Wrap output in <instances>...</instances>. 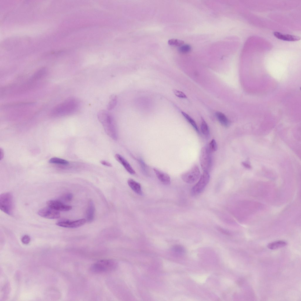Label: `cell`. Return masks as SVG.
<instances>
[{
    "mask_svg": "<svg viewBox=\"0 0 301 301\" xmlns=\"http://www.w3.org/2000/svg\"><path fill=\"white\" fill-rule=\"evenodd\" d=\"M46 204L49 207L58 211H68L72 208L71 206L64 204L58 200H49L47 202Z\"/></svg>",
    "mask_w": 301,
    "mask_h": 301,
    "instance_id": "cell-10",
    "label": "cell"
},
{
    "mask_svg": "<svg viewBox=\"0 0 301 301\" xmlns=\"http://www.w3.org/2000/svg\"><path fill=\"white\" fill-rule=\"evenodd\" d=\"M127 182L129 186L134 192L138 194H142L141 185L139 183L131 178L129 179Z\"/></svg>",
    "mask_w": 301,
    "mask_h": 301,
    "instance_id": "cell-15",
    "label": "cell"
},
{
    "mask_svg": "<svg viewBox=\"0 0 301 301\" xmlns=\"http://www.w3.org/2000/svg\"><path fill=\"white\" fill-rule=\"evenodd\" d=\"M211 153L208 145L204 146L201 148L200 161L203 172L209 173L211 169L212 164Z\"/></svg>",
    "mask_w": 301,
    "mask_h": 301,
    "instance_id": "cell-4",
    "label": "cell"
},
{
    "mask_svg": "<svg viewBox=\"0 0 301 301\" xmlns=\"http://www.w3.org/2000/svg\"><path fill=\"white\" fill-rule=\"evenodd\" d=\"M210 179L209 173L203 172L198 182L192 189V194L193 195H197L200 193L207 185Z\"/></svg>",
    "mask_w": 301,
    "mask_h": 301,
    "instance_id": "cell-7",
    "label": "cell"
},
{
    "mask_svg": "<svg viewBox=\"0 0 301 301\" xmlns=\"http://www.w3.org/2000/svg\"><path fill=\"white\" fill-rule=\"evenodd\" d=\"M111 100L109 102L107 106V108L109 110L113 108L116 106L117 103L116 96L112 95L111 96Z\"/></svg>",
    "mask_w": 301,
    "mask_h": 301,
    "instance_id": "cell-22",
    "label": "cell"
},
{
    "mask_svg": "<svg viewBox=\"0 0 301 301\" xmlns=\"http://www.w3.org/2000/svg\"><path fill=\"white\" fill-rule=\"evenodd\" d=\"M73 198V195L71 193H67L63 196V199L66 201H71Z\"/></svg>",
    "mask_w": 301,
    "mask_h": 301,
    "instance_id": "cell-29",
    "label": "cell"
},
{
    "mask_svg": "<svg viewBox=\"0 0 301 301\" xmlns=\"http://www.w3.org/2000/svg\"><path fill=\"white\" fill-rule=\"evenodd\" d=\"M38 213L41 217L48 219H56L60 216V213L58 211L49 207L41 209Z\"/></svg>",
    "mask_w": 301,
    "mask_h": 301,
    "instance_id": "cell-9",
    "label": "cell"
},
{
    "mask_svg": "<svg viewBox=\"0 0 301 301\" xmlns=\"http://www.w3.org/2000/svg\"><path fill=\"white\" fill-rule=\"evenodd\" d=\"M98 118L103 126L106 133L113 139H116L115 124L111 115L108 111L103 110L98 112Z\"/></svg>",
    "mask_w": 301,
    "mask_h": 301,
    "instance_id": "cell-2",
    "label": "cell"
},
{
    "mask_svg": "<svg viewBox=\"0 0 301 301\" xmlns=\"http://www.w3.org/2000/svg\"><path fill=\"white\" fill-rule=\"evenodd\" d=\"M200 173L198 166L194 165L190 170L183 173L181 177L183 181L189 184L193 183L200 178Z\"/></svg>",
    "mask_w": 301,
    "mask_h": 301,
    "instance_id": "cell-6",
    "label": "cell"
},
{
    "mask_svg": "<svg viewBox=\"0 0 301 301\" xmlns=\"http://www.w3.org/2000/svg\"><path fill=\"white\" fill-rule=\"evenodd\" d=\"M21 241L24 244H28L30 241V237L29 235H25L22 238Z\"/></svg>",
    "mask_w": 301,
    "mask_h": 301,
    "instance_id": "cell-28",
    "label": "cell"
},
{
    "mask_svg": "<svg viewBox=\"0 0 301 301\" xmlns=\"http://www.w3.org/2000/svg\"><path fill=\"white\" fill-rule=\"evenodd\" d=\"M208 145L210 150L212 153L217 151L218 149L217 145L215 139H212Z\"/></svg>",
    "mask_w": 301,
    "mask_h": 301,
    "instance_id": "cell-25",
    "label": "cell"
},
{
    "mask_svg": "<svg viewBox=\"0 0 301 301\" xmlns=\"http://www.w3.org/2000/svg\"><path fill=\"white\" fill-rule=\"evenodd\" d=\"M95 208L92 201H89L86 212V220L88 222H92L94 219Z\"/></svg>",
    "mask_w": 301,
    "mask_h": 301,
    "instance_id": "cell-14",
    "label": "cell"
},
{
    "mask_svg": "<svg viewBox=\"0 0 301 301\" xmlns=\"http://www.w3.org/2000/svg\"><path fill=\"white\" fill-rule=\"evenodd\" d=\"M201 131L205 137H208L209 135V130L208 126L204 119L201 118Z\"/></svg>",
    "mask_w": 301,
    "mask_h": 301,
    "instance_id": "cell-20",
    "label": "cell"
},
{
    "mask_svg": "<svg viewBox=\"0 0 301 301\" xmlns=\"http://www.w3.org/2000/svg\"><path fill=\"white\" fill-rule=\"evenodd\" d=\"M274 36L277 39L284 41H298L300 37L289 34H284L275 31L273 33Z\"/></svg>",
    "mask_w": 301,
    "mask_h": 301,
    "instance_id": "cell-13",
    "label": "cell"
},
{
    "mask_svg": "<svg viewBox=\"0 0 301 301\" xmlns=\"http://www.w3.org/2000/svg\"><path fill=\"white\" fill-rule=\"evenodd\" d=\"M46 73V70L45 68H42L36 72L31 78V82L35 81L40 79L44 76Z\"/></svg>",
    "mask_w": 301,
    "mask_h": 301,
    "instance_id": "cell-18",
    "label": "cell"
},
{
    "mask_svg": "<svg viewBox=\"0 0 301 301\" xmlns=\"http://www.w3.org/2000/svg\"><path fill=\"white\" fill-rule=\"evenodd\" d=\"M14 201L11 194L9 192L3 193L0 196V208L5 213L11 215L14 209Z\"/></svg>",
    "mask_w": 301,
    "mask_h": 301,
    "instance_id": "cell-5",
    "label": "cell"
},
{
    "mask_svg": "<svg viewBox=\"0 0 301 301\" xmlns=\"http://www.w3.org/2000/svg\"><path fill=\"white\" fill-rule=\"evenodd\" d=\"M215 115L218 120L222 126L226 127L229 126L230 121L224 113L218 111L216 113Z\"/></svg>",
    "mask_w": 301,
    "mask_h": 301,
    "instance_id": "cell-16",
    "label": "cell"
},
{
    "mask_svg": "<svg viewBox=\"0 0 301 301\" xmlns=\"http://www.w3.org/2000/svg\"><path fill=\"white\" fill-rule=\"evenodd\" d=\"M191 48L190 46L188 44L182 45L179 49V51L182 53H186L190 52Z\"/></svg>",
    "mask_w": 301,
    "mask_h": 301,
    "instance_id": "cell-26",
    "label": "cell"
},
{
    "mask_svg": "<svg viewBox=\"0 0 301 301\" xmlns=\"http://www.w3.org/2000/svg\"><path fill=\"white\" fill-rule=\"evenodd\" d=\"M172 251L176 254H182L185 252L183 247L180 245H175L173 247Z\"/></svg>",
    "mask_w": 301,
    "mask_h": 301,
    "instance_id": "cell-23",
    "label": "cell"
},
{
    "mask_svg": "<svg viewBox=\"0 0 301 301\" xmlns=\"http://www.w3.org/2000/svg\"><path fill=\"white\" fill-rule=\"evenodd\" d=\"M85 219H81L75 221L62 220L57 222V225L64 228H76L84 225L86 222Z\"/></svg>",
    "mask_w": 301,
    "mask_h": 301,
    "instance_id": "cell-8",
    "label": "cell"
},
{
    "mask_svg": "<svg viewBox=\"0 0 301 301\" xmlns=\"http://www.w3.org/2000/svg\"><path fill=\"white\" fill-rule=\"evenodd\" d=\"M101 163L104 165L108 167H112V164L104 160H101L100 161Z\"/></svg>",
    "mask_w": 301,
    "mask_h": 301,
    "instance_id": "cell-30",
    "label": "cell"
},
{
    "mask_svg": "<svg viewBox=\"0 0 301 301\" xmlns=\"http://www.w3.org/2000/svg\"><path fill=\"white\" fill-rule=\"evenodd\" d=\"M115 158L116 160L123 165L129 173L132 175L136 173L135 171L128 161L121 155L116 154L115 155Z\"/></svg>",
    "mask_w": 301,
    "mask_h": 301,
    "instance_id": "cell-11",
    "label": "cell"
},
{
    "mask_svg": "<svg viewBox=\"0 0 301 301\" xmlns=\"http://www.w3.org/2000/svg\"><path fill=\"white\" fill-rule=\"evenodd\" d=\"M168 43L170 45L180 46L184 44V42L183 41L180 40L171 39L168 40Z\"/></svg>",
    "mask_w": 301,
    "mask_h": 301,
    "instance_id": "cell-24",
    "label": "cell"
},
{
    "mask_svg": "<svg viewBox=\"0 0 301 301\" xmlns=\"http://www.w3.org/2000/svg\"><path fill=\"white\" fill-rule=\"evenodd\" d=\"M287 245V243L283 241L279 240L270 243L267 245V248L271 250H276L284 247Z\"/></svg>",
    "mask_w": 301,
    "mask_h": 301,
    "instance_id": "cell-17",
    "label": "cell"
},
{
    "mask_svg": "<svg viewBox=\"0 0 301 301\" xmlns=\"http://www.w3.org/2000/svg\"><path fill=\"white\" fill-rule=\"evenodd\" d=\"M80 106V103L77 98H68L55 107L51 112L55 116H65L76 112Z\"/></svg>",
    "mask_w": 301,
    "mask_h": 301,
    "instance_id": "cell-1",
    "label": "cell"
},
{
    "mask_svg": "<svg viewBox=\"0 0 301 301\" xmlns=\"http://www.w3.org/2000/svg\"><path fill=\"white\" fill-rule=\"evenodd\" d=\"M175 95L181 98H186L187 97L186 95L183 92L174 89L173 91Z\"/></svg>",
    "mask_w": 301,
    "mask_h": 301,
    "instance_id": "cell-27",
    "label": "cell"
},
{
    "mask_svg": "<svg viewBox=\"0 0 301 301\" xmlns=\"http://www.w3.org/2000/svg\"><path fill=\"white\" fill-rule=\"evenodd\" d=\"M49 162L51 163H56L63 165H67L68 164V162L65 160L57 158H51L49 160Z\"/></svg>",
    "mask_w": 301,
    "mask_h": 301,
    "instance_id": "cell-21",
    "label": "cell"
},
{
    "mask_svg": "<svg viewBox=\"0 0 301 301\" xmlns=\"http://www.w3.org/2000/svg\"><path fill=\"white\" fill-rule=\"evenodd\" d=\"M153 170L157 177L161 182L165 185H168L170 183V178L168 174L156 168H154Z\"/></svg>",
    "mask_w": 301,
    "mask_h": 301,
    "instance_id": "cell-12",
    "label": "cell"
},
{
    "mask_svg": "<svg viewBox=\"0 0 301 301\" xmlns=\"http://www.w3.org/2000/svg\"><path fill=\"white\" fill-rule=\"evenodd\" d=\"M181 113L185 119L191 124L196 132L199 134L200 131L195 121L189 115L181 111Z\"/></svg>",
    "mask_w": 301,
    "mask_h": 301,
    "instance_id": "cell-19",
    "label": "cell"
},
{
    "mask_svg": "<svg viewBox=\"0 0 301 301\" xmlns=\"http://www.w3.org/2000/svg\"><path fill=\"white\" fill-rule=\"evenodd\" d=\"M118 266V262L113 259H104L97 261L91 265L90 270L96 273L108 272L115 270Z\"/></svg>",
    "mask_w": 301,
    "mask_h": 301,
    "instance_id": "cell-3",
    "label": "cell"
}]
</instances>
